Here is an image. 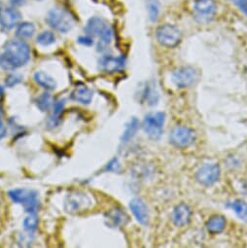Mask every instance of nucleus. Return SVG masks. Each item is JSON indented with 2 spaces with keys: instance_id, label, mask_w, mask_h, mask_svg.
I'll return each instance as SVG.
<instances>
[{
  "instance_id": "nucleus-9",
  "label": "nucleus",
  "mask_w": 247,
  "mask_h": 248,
  "mask_svg": "<svg viewBox=\"0 0 247 248\" xmlns=\"http://www.w3.org/2000/svg\"><path fill=\"white\" fill-rule=\"evenodd\" d=\"M195 132L187 127L178 126L174 128L170 135V143L178 148H186L191 146L195 142Z\"/></svg>"
},
{
  "instance_id": "nucleus-5",
  "label": "nucleus",
  "mask_w": 247,
  "mask_h": 248,
  "mask_svg": "<svg viewBox=\"0 0 247 248\" xmlns=\"http://www.w3.org/2000/svg\"><path fill=\"white\" fill-rule=\"evenodd\" d=\"M165 119L166 115L163 112L149 113L145 116L142 127L144 132L150 139L154 140H158L161 139L164 131Z\"/></svg>"
},
{
  "instance_id": "nucleus-35",
  "label": "nucleus",
  "mask_w": 247,
  "mask_h": 248,
  "mask_svg": "<svg viewBox=\"0 0 247 248\" xmlns=\"http://www.w3.org/2000/svg\"><path fill=\"white\" fill-rule=\"evenodd\" d=\"M4 95V88L0 85V99H1Z\"/></svg>"
},
{
  "instance_id": "nucleus-31",
  "label": "nucleus",
  "mask_w": 247,
  "mask_h": 248,
  "mask_svg": "<svg viewBox=\"0 0 247 248\" xmlns=\"http://www.w3.org/2000/svg\"><path fill=\"white\" fill-rule=\"evenodd\" d=\"M78 43L82 44V45H85V46H92L93 44V39L92 36L90 35H84V36H80L78 37L77 39Z\"/></svg>"
},
{
  "instance_id": "nucleus-8",
  "label": "nucleus",
  "mask_w": 247,
  "mask_h": 248,
  "mask_svg": "<svg viewBox=\"0 0 247 248\" xmlns=\"http://www.w3.org/2000/svg\"><path fill=\"white\" fill-rule=\"evenodd\" d=\"M199 79V71L193 66H182L172 72V81L178 88L193 86Z\"/></svg>"
},
{
  "instance_id": "nucleus-14",
  "label": "nucleus",
  "mask_w": 247,
  "mask_h": 248,
  "mask_svg": "<svg viewBox=\"0 0 247 248\" xmlns=\"http://www.w3.org/2000/svg\"><path fill=\"white\" fill-rule=\"evenodd\" d=\"M130 208L137 218V220L141 224V225H147L149 221V212L148 208L145 204V202L139 198L133 199L130 202Z\"/></svg>"
},
{
  "instance_id": "nucleus-21",
  "label": "nucleus",
  "mask_w": 247,
  "mask_h": 248,
  "mask_svg": "<svg viewBox=\"0 0 247 248\" xmlns=\"http://www.w3.org/2000/svg\"><path fill=\"white\" fill-rule=\"evenodd\" d=\"M65 106V100L64 99H59L53 104V114L50 117L49 120V125L52 127H57L60 124V118L62 113L64 110Z\"/></svg>"
},
{
  "instance_id": "nucleus-24",
  "label": "nucleus",
  "mask_w": 247,
  "mask_h": 248,
  "mask_svg": "<svg viewBox=\"0 0 247 248\" xmlns=\"http://www.w3.org/2000/svg\"><path fill=\"white\" fill-rule=\"evenodd\" d=\"M36 42L39 45L44 46V47L50 46V45H52V44H54L56 42V35L54 34V32L49 31H42L36 37Z\"/></svg>"
},
{
  "instance_id": "nucleus-36",
  "label": "nucleus",
  "mask_w": 247,
  "mask_h": 248,
  "mask_svg": "<svg viewBox=\"0 0 247 248\" xmlns=\"http://www.w3.org/2000/svg\"><path fill=\"white\" fill-rule=\"evenodd\" d=\"M1 118H2V110L0 108V120H1Z\"/></svg>"
},
{
  "instance_id": "nucleus-16",
  "label": "nucleus",
  "mask_w": 247,
  "mask_h": 248,
  "mask_svg": "<svg viewBox=\"0 0 247 248\" xmlns=\"http://www.w3.org/2000/svg\"><path fill=\"white\" fill-rule=\"evenodd\" d=\"M107 220L111 226L119 227L126 225L129 220V217L125 211L122 210L121 208L116 207L107 213Z\"/></svg>"
},
{
  "instance_id": "nucleus-4",
  "label": "nucleus",
  "mask_w": 247,
  "mask_h": 248,
  "mask_svg": "<svg viewBox=\"0 0 247 248\" xmlns=\"http://www.w3.org/2000/svg\"><path fill=\"white\" fill-rule=\"evenodd\" d=\"M9 198L13 202L22 204L26 212L36 213L39 208V193L32 189L18 188L8 192Z\"/></svg>"
},
{
  "instance_id": "nucleus-6",
  "label": "nucleus",
  "mask_w": 247,
  "mask_h": 248,
  "mask_svg": "<svg viewBox=\"0 0 247 248\" xmlns=\"http://www.w3.org/2000/svg\"><path fill=\"white\" fill-rule=\"evenodd\" d=\"M92 205L91 198L80 191H74L67 195L64 202V208L68 213L83 212Z\"/></svg>"
},
{
  "instance_id": "nucleus-22",
  "label": "nucleus",
  "mask_w": 247,
  "mask_h": 248,
  "mask_svg": "<svg viewBox=\"0 0 247 248\" xmlns=\"http://www.w3.org/2000/svg\"><path fill=\"white\" fill-rule=\"evenodd\" d=\"M35 33V27L32 23L24 22L18 25L17 31H16V36L20 39H27L33 36Z\"/></svg>"
},
{
  "instance_id": "nucleus-12",
  "label": "nucleus",
  "mask_w": 247,
  "mask_h": 248,
  "mask_svg": "<svg viewBox=\"0 0 247 248\" xmlns=\"http://www.w3.org/2000/svg\"><path fill=\"white\" fill-rule=\"evenodd\" d=\"M99 68L106 73H115L120 71L125 66V58L102 56L98 61Z\"/></svg>"
},
{
  "instance_id": "nucleus-17",
  "label": "nucleus",
  "mask_w": 247,
  "mask_h": 248,
  "mask_svg": "<svg viewBox=\"0 0 247 248\" xmlns=\"http://www.w3.org/2000/svg\"><path fill=\"white\" fill-rule=\"evenodd\" d=\"M70 97H71V99H73L74 101H77L79 103L90 104L93 97V92L91 89L84 87V86L78 87L72 92Z\"/></svg>"
},
{
  "instance_id": "nucleus-1",
  "label": "nucleus",
  "mask_w": 247,
  "mask_h": 248,
  "mask_svg": "<svg viewBox=\"0 0 247 248\" xmlns=\"http://www.w3.org/2000/svg\"><path fill=\"white\" fill-rule=\"evenodd\" d=\"M31 59V48L23 40H9L3 54L0 55V66L5 69H15L26 65Z\"/></svg>"
},
{
  "instance_id": "nucleus-32",
  "label": "nucleus",
  "mask_w": 247,
  "mask_h": 248,
  "mask_svg": "<svg viewBox=\"0 0 247 248\" xmlns=\"http://www.w3.org/2000/svg\"><path fill=\"white\" fill-rule=\"evenodd\" d=\"M236 4L238 8L246 15L247 17V0H237Z\"/></svg>"
},
{
  "instance_id": "nucleus-2",
  "label": "nucleus",
  "mask_w": 247,
  "mask_h": 248,
  "mask_svg": "<svg viewBox=\"0 0 247 248\" xmlns=\"http://www.w3.org/2000/svg\"><path fill=\"white\" fill-rule=\"evenodd\" d=\"M46 22L55 31L66 33L73 29L76 20L67 9L58 6L48 12Z\"/></svg>"
},
{
  "instance_id": "nucleus-11",
  "label": "nucleus",
  "mask_w": 247,
  "mask_h": 248,
  "mask_svg": "<svg viewBox=\"0 0 247 248\" xmlns=\"http://www.w3.org/2000/svg\"><path fill=\"white\" fill-rule=\"evenodd\" d=\"M197 17L201 22L210 21L216 13V2L214 0H196L194 5Z\"/></svg>"
},
{
  "instance_id": "nucleus-7",
  "label": "nucleus",
  "mask_w": 247,
  "mask_h": 248,
  "mask_svg": "<svg viewBox=\"0 0 247 248\" xmlns=\"http://www.w3.org/2000/svg\"><path fill=\"white\" fill-rule=\"evenodd\" d=\"M158 42L165 47L173 48L177 46L182 38L180 31L171 25L161 26L156 32Z\"/></svg>"
},
{
  "instance_id": "nucleus-20",
  "label": "nucleus",
  "mask_w": 247,
  "mask_h": 248,
  "mask_svg": "<svg viewBox=\"0 0 247 248\" xmlns=\"http://www.w3.org/2000/svg\"><path fill=\"white\" fill-rule=\"evenodd\" d=\"M139 120L137 118H133L126 125V129H125V131H124L123 136L121 138V142L127 143L131 140H133V138L136 136V134L139 130Z\"/></svg>"
},
{
  "instance_id": "nucleus-18",
  "label": "nucleus",
  "mask_w": 247,
  "mask_h": 248,
  "mask_svg": "<svg viewBox=\"0 0 247 248\" xmlns=\"http://www.w3.org/2000/svg\"><path fill=\"white\" fill-rule=\"evenodd\" d=\"M34 81L43 89L47 91H53L57 88V82L55 79L44 71H36L34 73Z\"/></svg>"
},
{
  "instance_id": "nucleus-37",
  "label": "nucleus",
  "mask_w": 247,
  "mask_h": 248,
  "mask_svg": "<svg viewBox=\"0 0 247 248\" xmlns=\"http://www.w3.org/2000/svg\"><path fill=\"white\" fill-rule=\"evenodd\" d=\"M1 11H2V4L0 2V14H1Z\"/></svg>"
},
{
  "instance_id": "nucleus-3",
  "label": "nucleus",
  "mask_w": 247,
  "mask_h": 248,
  "mask_svg": "<svg viewBox=\"0 0 247 248\" xmlns=\"http://www.w3.org/2000/svg\"><path fill=\"white\" fill-rule=\"evenodd\" d=\"M85 32L92 37L97 36L99 38V42L97 44L98 51H104L105 47L112 40L111 28L102 18L99 17H93L88 21L85 27Z\"/></svg>"
},
{
  "instance_id": "nucleus-13",
  "label": "nucleus",
  "mask_w": 247,
  "mask_h": 248,
  "mask_svg": "<svg viewBox=\"0 0 247 248\" xmlns=\"http://www.w3.org/2000/svg\"><path fill=\"white\" fill-rule=\"evenodd\" d=\"M22 19L21 13L12 7L2 9L0 14V26L5 30H11L17 27Z\"/></svg>"
},
{
  "instance_id": "nucleus-34",
  "label": "nucleus",
  "mask_w": 247,
  "mask_h": 248,
  "mask_svg": "<svg viewBox=\"0 0 247 248\" xmlns=\"http://www.w3.org/2000/svg\"><path fill=\"white\" fill-rule=\"evenodd\" d=\"M11 3L15 6H19V5H22L24 3L25 0H10Z\"/></svg>"
},
{
  "instance_id": "nucleus-30",
  "label": "nucleus",
  "mask_w": 247,
  "mask_h": 248,
  "mask_svg": "<svg viewBox=\"0 0 247 248\" xmlns=\"http://www.w3.org/2000/svg\"><path fill=\"white\" fill-rule=\"evenodd\" d=\"M121 169H122L121 164L117 158L112 159L104 168V170L106 171H111V172H119L121 170Z\"/></svg>"
},
{
  "instance_id": "nucleus-23",
  "label": "nucleus",
  "mask_w": 247,
  "mask_h": 248,
  "mask_svg": "<svg viewBox=\"0 0 247 248\" xmlns=\"http://www.w3.org/2000/svg\"><path fill=\"white\" fill-rule=\"evenodd\" d=\"M35 103L37 105V107L39 108L40 111L42 112H46L48 110H50V108L53 106V100H52V96L51 94L44 93L41 95H39L36 100Z\"/></svg>"
},
{
  "instance_id": "nucleus-28",
  "label": "nucleus",
  "mask_w": 247,
  "mask_h": 248,
  "mask_svg": "<svg viewBox=\"0 0 247 248\" xmlns=\"http://www.w3.org/2000/svg\"><path fill=\"white\" fill-rule=\"evenodd\" d=\"M144 94H145L144 97H145V99L147 100V102L149 104H156L157 103L159 95H158V93H156V91L154 89H152L150 87H147L145 89Z\"/></svg>"
},
{
  "instance_id": "nucleus-29",
  "label": "nucleus",
  "mask_w": 247,
  "mask_h": 248,
  "mask_svg": "<svg viewBox=\"0 0 247 248\" xmlns=\"http://www.w3.org/2000/svg\"><path fill=\"white\" fill-rule=\"evenodd\" d=\"M23 80V77L19 74H10L9 76L6 77L5 80V85L9 88H12L16 85H18L19 83H21Z\"/></svg>"
},
{
  "instance_id": "nucleus-15",
  "label": "nucleus",
  "mask_w": 247,
  "mask_h": 248,
  "mask_svg": "<svg viewBox=\"0 0 247 248\" xmlns=\"http://www.w3.org/2000/svg\"><path fill=\"white\" fill-rule=\"evenodd\" d=\"M192 211L185 203L177 205L172 212V222L177 227H183L190 222Z\"/></svg>"
},
{
  "instance_id": "nucleus-33",
  "label": "nucleus",
  "mask_w": 247,
  "mask_h": 248,
  "mask_svg": "<svg viewBox=\"0 0 247 248\" xmlns=\"http://www.w3.org/2000/svg\"><path fill=\"white\" fill-rule=\"evenodd\" d=\"M6 134H7V129L3 124V122L0 120V140H2L3 138H5Z\"/></svg>"
},
{
  "instance_id": "nucleus-10",
  "label": "nucleus",
  "mask_w": 247,
  "mask_h": 248,
  "mask_svg": "<svg viewBox=\"0 0 247 248\" xmlns=\"http://www.w3.org/2000/svg\"><path fill=\"white\" fill-rule=\"evenodd\" d=\"M219 176L220 168L216 164H205L201 166L196 174L197 180L204 186L214 184L219 179Z\"/></svg>"
},
{
  "instance_id": "nucleus-25",
  "label": "nucleus",
  "mask_w": 247,
  "mask_h": 248,
  "mask_svg": "<svg viewBox=\"0 0 247 248\" xmlns=\"http://www.w3.org/2000/svg\"><path fill=\"white\" fill-rule=\"evenodd\" d=\"M24 229L29 232H32L37 229L38 226V216L36 213H30L23 222Z\"/></svg>"
},
{
  "instance_id": "nucleus-27",
  "label": "nucleus",
  "mask_w": 247,
  "mask_h": 248,
  "mask_svg": "<svg viewBox=\"0 0 247 248\" xmlns=\"http://www.w3.org/2000/svg\"><path fill=\"white\" fill-rule=\"evenodd\" d=\"M147 10L151 22H156L160 12V6L157 0H149L147 4Z\"/></svg>"
},
{
  "instance_id": "nucleus-19",
  "label": "nucleus",
  "mask_w": 247,
  "mask_h": 248,
  "mask_svg": "<svg viewBox=\"0 0 247 248\" xmlns=\"http://www.w3.org/2000/svg\"><path fill=\"white\" fill-rule=\"evenodd\" d=\"M226 227V220L221 215H214L206 222V229L211 233H219Z\"/></svg>"
},
{
  "instance_id": "nucleus-26",
  "label": "nucleus",
  "mask_w": 247,
  "mask_h": 248,
  "mask_svg": "<svg viewBox=\"0 0 247 248\" xmlns=\"http://www.w3.org/2000/svg\"><path fill=\"white\" fill-rule=\"evenodd\" d=\"M232 207L239 218L244 219L247 217V203L241 200H237L233 202V203L232 204Z\"/></svg>"
}]
</instances>
